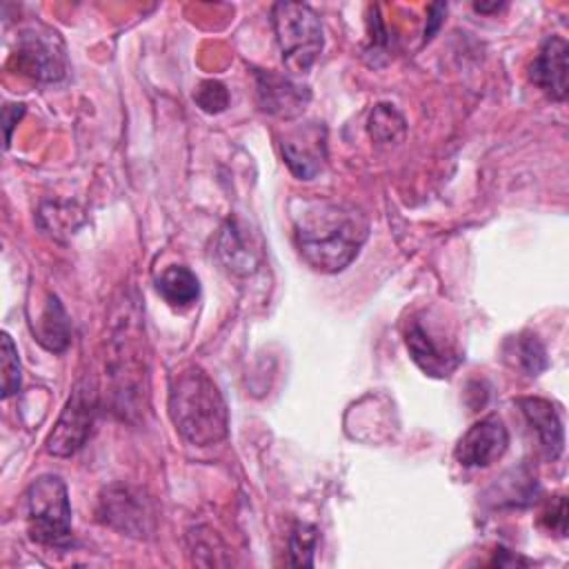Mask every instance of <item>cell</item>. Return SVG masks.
Returning <instances> with one entry per match:
<instances>
[{"label":"cell","instance_id":"obj_1","mask_svg":"<svg viewBox=\"0 0 569 569\" xmlns=\"http://www.w3.org/2000/svg\"><path fill=\"white\" fill-rule=\"evenodd\" d=\"M369 236L367 216L347 202L329 198L302 200L293 211V238L309 267L338 273L353 262Z\"/></svg>","mask_w":569,"mask_h":569},{"label":"cell","instance_id":"obj_2","mask_svg":"<svg viewBox=\"0 0 569 569\" xmlns=\"http://www.w3.org/2000/svg\"><path fill=\"white\" fill-rule=\"evenodd\" d=\"M169 416L176 431L196 447L218 445L229 433V409L218 385L193 365L171 376Z\"/></svg>","mask_w":569,"mask_h":569},{"label":"cell","instance_id":"obj_3","mask_svg":"<svg viewBox=\"0 0 569 569\" xmlns=\"http://www.w3.org/2000/svg\"><path fill=\"white\" fill-rule=\"evenodd\" d=\"M142 331L136 316L124 309L122 318L111 331L109 345V378L113 407L122 418H131L133 411H140L144 389H147V362L142 356Z\"/></svg>","mask_w":569,"mask_h":569},{"label":"cell","instance_id":"obj_4","mask_svg":"<svg viewBox=\"0 0 569 569\" xmlns=\"http://www.w3.org/2000/svg\"><path fill=\"white\" fill-rule=\"evenodd\" d=\"M271 20L284 67L291 73H307L325 44L318 13L302 2H276Z\"/></svg>","mask_w":569,"mask_h":569},{"label":"cell","instance_id":"obj_5","mask_svg":"<svg viewBox=\"0 0 569 569\" xmlns=\"http://www.w3.org/2000/svg\"><path fill=\"white\" fill-rule=\"evenodd\" d=\"M27 529L31 540L44 547L71 542V502L60 476H38L27 489Z\"/></svg>","mask_w":569,"mask_h":569},{"label":"cell","instance_id":"obj_6","mask_svg":"<svg viewBox=\"0 0 569 569\" xmlns=\"http://www.w3.org/2000/svg\"><path fill=\"white\" fill-rule=\"evenodd\" d=\"M96 409H98L96 387L89 380L76 385L62 413L58 416V422L53 425V431L47 438V451L58 458H69L78 449H82L93 429Z\"/></svg>","mask_w":569,"mask_h":569},{"label":"cell","instance_id":"obj_7","mask_svg":"<svg viewBox=\"0 0 569 569\" xmlns=\"http://www.w3.org/2000/svg\"><path fill=\"white\" fill-rule=\"evenodd\" d=\"M13 64L18 73L29 76L33 80L53 82L60 80L67 71V56L60 36L44 27L33 24L18 36V44L13 51Z\"/></svg>","mask_w":569,"mask_h":569},{"label":"cell","instance_id":"obj_8","mask_svg":"<svg viewBox=\"0 0 569 569\" xmlns=\"http://www.w3.org/2000/svg\"><path fill=\"white\" fill-rule=\"evenodd\" d=\"M405 342L413 362L433 378H447L460 362V353L453 349L438 329L422 322V318L407 320Z\"/></svg>","mask_w":569,"mask_h":569},{"label":"cell","instance_id":"obj_9","mask_svg":"<svg viewBox=\"0 0 569 569\" xmlns=\"http://www.w3.org/2000/svg\"><path fill=\"white\" fill-rule=\"evenodd\" d=\"M509 447V431L498 416L473 422L458 440L453 456L462 467H489Z\"/></svg>","mask_w":569,"mask_h":569},{"label":"cell","instance_id":"obj_10","mask_svg":"<svg viewBox=\"0 0 569 569\" xmlns=\"http://www.w3.org/2000/svg\"><path fill=\"white\" fill-rule=\"evenodd\" d=\"M98 513L104 525L127 533L142 538L151 531V511L147 500H142L133 489L124 485H111L100 496Z\"/></svg>","mask_w":569,"mask_h":569},{"label":"cell","instance_id":"obj_11","mask_svg":"<svg viewBox=\"0 0 569 569\" xmlns=\"http://www.w3.org/2000/svg\"><path fill=\"white\" fill-rule=\"evenodd\" d=\"M280 147H282V158L296 178L311 180L322 171L327 160L322 124L311 122L293 129L282 138Z\"/></svg>","mask_w":569,"mask_h":569},{"label":"cell","instance_id":"obj_12","mask_svg":"<svg viewBox=\"0 0 569 569\" xmlns=\"http://www.w3.org/2000/svg\"><path fill=\"white\" fill-rule=\"evenodd\" d=\"M256 87H258V104L264 113L278 118H296L305 111L311 93L307 87L296 82L289 76L276 71H256Z\"/></svg>","mask_w":569,"mask_h":569},{"label":"cell","instance_id":"obj_13","mask_svg":"<svg viewBox=\"0 0 569 569\" xmlns=\"http://www.w3.org/2000/svg\"><path fill=\"white\" fill-rule=\"evenodd\" d=\"M567 53H569V47L565 38L549 36L540 44V51L529 67L531 82L538 84L551 100H558V102L567 98Z\"/></svg>","mask_w":569,"mask_h":569},{"label":"cell","instance_id":"obj_14","mask_svg":"<svg viewBox=\"0 0 569 569\" xmlns=\"http://www.w3.org/2000/svg\"><path fill=\"white\" fill-rule=\"evenodd\" d=\"M518 407L529 427L538 433V440L547 456L556 460L565 449V429L556 407L545 398H518Z\"/></svg>","mask_w":569,"mask_h":569},{"label":"cell","instance_id":"obj_15","mask_svg":"<svg viewBox=\"0 0 569 569\" xmlns=\"http://www.w3.org/2000/svg\"><path fill=\"white\" fill-rule=\"evenodd\" d=\"M156 289L173 309H187L200 296V282L196 273L182 264H171L162 269L156 278Z\"/></svg>","mask_w":569,"mask_h":569},{"label":"cell","instance_id":"obj_16","mask_svg":"<svg viewBox=\"0 0 569 569\" xmlns=\"http://www.w3.org/2000/svg\"><path fill=\"white\" fill-rule=\"evenodd\" d=\"M33 333H36L38 342L53 353H60L69 347V342H71L69 318L56 296H49L42 313L38 316V320L33 325Z\"/></svg>","mask_w":569,"mask_h":569},{"label":"cell","instance_id":"obj_17","mask_svg":"<svg viewBox=\"0 0 569 569\" xmlns=\"http://www.w3.org/2000/svg\"><path fill=\"white\" fill-rule=\"evenodd\" d=\"M220 258L224 260L229 271L240 273V276H247L258 267L256 251L251 249V244L247 242V238L242 236V231L233 222H229L222 231Z\"/></svg>","mask_w":569,"mask_h":569},{"label":"cell","instance_id":"obj_18","mask_svg":"<svg viewBox=\"0 0 569 569\" xmlns=\"http://www.w3.org/2000/svg\"><path fill=\"white\" fill-rule=\"evenodd\" d=\"M367 129L376 142L393 144V142H400L405 136V118L393 104L380 102L371 109Z\"/></svg>","mask_w":569,"mask_h":569},{"label":"cell","instance_id":"obj_19","mask_svg":"<svg viewBox=\"0 0 569 569\" xmlns=\"http://www.w3.org/2000/svg\"><path fill=\"white\" fill-rule=\"evenodd\" d=\"M509 356H513L516 365L527 373V376H538L547 369V351L545 345L531 336H518L516 340H511V349L507 351Z\"/></svg>","mask_w":569,"mask_h":569},{"label":"cell","instance_id":"obj_20","mask_svg":"<svg viewBox=\"0 0 569 569\" xmlns=\"http://www.w3.org/2000/svg\"><path fill=\"white\" fill-rule=\"evenodd\" d=\"M318 529L309 522H298L289 536V556L293 567H313Z\"/></svg>","mask_w":569,"mask_h":569},{"label":"cell","instance_id":"obj_21","mask_svg":"<svg viewBox=\"0 0 569 569\" xmlns=\"http://www.w3.org/2000/svg\"><path fill=\"white\" fill-rule=\"evenodd\" d=\"M0 367H2V398H9L20 389V358L9 333H2L0 338Z\"/></svg>","mask_w":569,"mask_h":569},{"label":"cell","instance_id":"obj_22","mask_svg":"<svg viewBox=\"0 0 569 569\" xmlns=\"http://www.w3.org/2000/svg\"><path fill=\"white\" fill-rule=\"evenodd\" d=\"M196 104L207 111V113H220L227 109L229 104V91L222 82L218 80H204L198 84L196 93H193Z\"/></svg>","mask_w":569,"mask_h":569},{"label":"cell","instance_id":"obj_23","mask_svg":"<svg viewBox=\"0 0 569 569\" xmlns=\"http://www.w3.org/2000/svg\"><path fill=\"white\" fill-rule=\"evenodd\" d=\"M549 531L558 533V536H565L567 533V502L562 496H558L545 511H542V518H540Z\"/></svg>","mask_w":569,"mask_h":569},{"label":"cell","instance_id":"obj_24","mask_svg":"<svg viewBox=\"0 0 569 569\" xmlns=\"http://www.w3.org/2000/svg\"><path fill=\"white\" fill-rule=\"evenodd\" d=\"M445 11H447L445 4H431V9H429V27L425 29V42L431 40L433 33L438 31V27H440V22L445 18Z\"/></svg>","mask_w":569,"mask_h":569},{"label":"cell","instance_id":"obj_25","mask_svg":"<svg viewBox=\"0 0 569 569\" xmlns=\"http://www.w3.org/2000/svg\"><path fill=\"white\" fill-rule=\"evenodd\" d=\"M22 113H24V109H22V111H18L16 116H9V109L4 107V124H7V127H4V131H7V144H9V140H11V127H13V122H16V120H20V116H22Z\"/></svg>","mask_w":569,"mask_h":569},{"label":"cell","instance_id":"obj_26","mask_svg":"<svg viewBox=\"0 0 569 569\" xmlns=\"http://www.w3.org/2000/svg\"><path fill=\"white\" fill-rule=\"evenodd\" d=\"M502 7H505V4H498V2H496V4H473V9H476V11H480V13L498 11V9H502Z\"/></svg>","mask_w":569,"mask_h":569}]
</instances>
